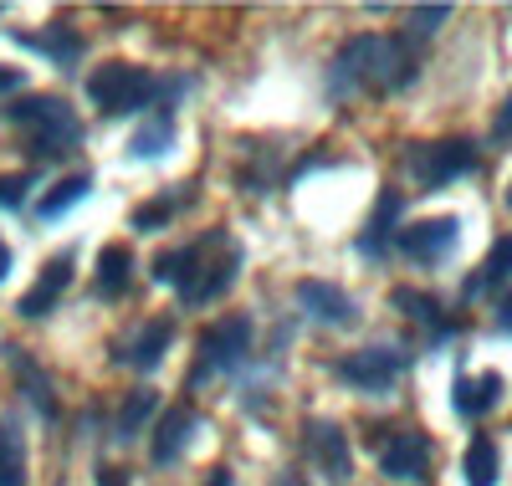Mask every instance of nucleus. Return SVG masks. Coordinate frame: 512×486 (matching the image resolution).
Returning <instances> with one entry per match:
<instances>
[{"label": "nucleus", "mask_w": 512, "mask_h": 486, "mask_svg": "<svg viewBox=\"0 0 512 486\" xmlns=\"http://www.w3.org/2000/svg\"><path fill=\"white\" fill-rule=\"evenodd\" d=\"M456 241H461V220H456V215L420 220V226H405V231L395 236V246H400L410 261H420V267H441V261L456 251Z\"/></svg>", "instance_id": "obj_8"}, {"label": "nucleus", "mask_w": 512, "mask_h": 486, "mask_svg": "<svg viewBox=\"0 0 512 486\" xmlns=\"http://www.w3.org/2000/svg\"><path fill=\"white\" fill-rule=\"evenodd\" d=\"M195 425H200V415H195L190 405L169 410V415H164V425H159V435H154V466L180 461V451L190 446V430H195Z\"/></svg>", "instance_id": "obj_17"}, {"label": "nucleus", "mask_w": 512, "mask_h": 486, "mask_svg": "<svg viewBox=\"0 0 512 486\" xmlns=\"http://www.w3.org/2000/svg\"><path fill=\"white\" fill-rule=\"evenodd\" d=\"M303 446H308V456L323 466V476H333V481H349V476H354L349 435L338 430L333 420H303Z\"/></svg>", "instance_id": "obj_9"}, {"label": "nucleus", "mask_w": 512, "mask_h": 486, "mask_svg": "<svg viewBox=\"0 0 512 486\" xmlns=\"http://www.w3.org/2000/svg\"><path fill=\"white\" fill-rule=\"evenodd\" d=\"M31 190V174H0V210H21Z\"/></svg>", "instance_id": "obj_29"}, {"label": "nucleus", "mask_w": 512, "mask_h": 486, "mask_svg": "<svg viewBox=\"0 0 512 486\" xmlns=\"http://www.w3.org/2000/svg\"><path fill=\"white\" fill-rule=\"evenodd\" d=\"M185 200H190V195H164V200H154V205L134 210V231H154V226H164V220L175 215V210H180Z\"/></svg>", "instance_id": "obj_27"}, {"label": "nucleus", "mask_w": 512, "mask_h": 486, "mask_svg": "<svg viewBox=\"0 0 512 486\" xmlns=\"http://www.w3.org/2000/svg\"><path fill=\"white\" fill-rule=\"evenodd\" d=\"M98 486H128L118 466H98Z\"/></svg>", "instance_id": "obj_31"}, {"label": "nucleus", "mask_w": 512, "mask_h": 486, "mask_svg": "<svg viewBox=\"0 0 512 486\" xmlns=\"http://www.w3.org/2000/svg\"><path fill=\"white\" fill-rule=\"evenodd\" d=\"M169 149H175V113H169V103H159L139 123V134H134V144H128V154H134V159H159Z\"/></svg>", "instance_id": "obj_16"}, {"label": "nucleus", "mask_w": 512, "mask_h": 486, "mask_svg": "<svg viewBox=\"0 0 512 486\" xmlns=\"http://www.w3.org/2000/svg\"><path fill=\"white\" fill-rule=\"evenodd\" d=\"M451 394H456V415L461 420H482L492 405H497V394H502V374H456V384H451Z\"/></svg>", "instance_id": "obj_14"}, {"label": "nucleus", "mask_w": 512, "mask_h": 486, "mask_svg": "<svg viewBox=\"0 0 512 486\" xmlns=\"http://www.w3.org/2000/svg\"><path fill=\"white\" fill-rule=\"evenodd\" d=\"M16 41H21V47H31V52H41V57H52L57 67H67V62H77V57H82V36H77V31H62V26H52L47 36H36V31H16Z\"/></svg>", "instance_id": "obj_22"}, {"label": "nucleus", "mask_w": 512, "mask_h": 486, "mask_svg": "<svg viewBox=\"0 0 512 486\" xmlns=\"http://www.w3.org/2000/svg\"><path fill=\"white\" fill-rule=\"evenodd\" d=\"M400 195L395 190H384L379 200H374V215L364 220V231H359V256H369V261H379L384 251H390V231H395V220H400Z\"/></svg>", "instance_id": "obj_13"}, {"label": "nucleus", "mask_w": 512, "mask_h": 486, "mask_svg": "<svg viewBox=\"0 0 512 486\" xmlns=\"http://www.w3.org/2000/svg\"><path fill=\"white\" fill-rule=\"evenodd\" d=\"M497 328H502V333H512V292H507V297H502V307H497Z\"/></svg>", "instance_id": "obj_33"}, {"label": "nucleus", "mask_w": 512, "mask_h": 486, "mask_svg": "<svg viewBox=\"0 0 512 486\" xmlns=\"http://www.w3.org/2000/svg\"><path fill=\"white\" fill-rule=\"evenodd\" d=\"M405 369H410V353H405V348H384V343L359 348V353H349V359H338V364H333L338 379L354 384V389H369V394L390 389Z\"/></svg>", "instance_id": "obj_7"}, {"label": "nucleus", "mask_w": 512, "mask_h": 486, "mask_svg": "<svg viewBox=\"0 0 512 486\" xmlns=\"http://www.w3.org/2000/svg\"><path fill=\"white\" fill-rule=\"evenodd\" d=\"M236 267H241V251L226 241V231H205V236L190 241V246L159 251V256H154V282L175 287L180 302L200 307V302H216L221 292H231Z\"/></svg>", "instance_id": "obj_1"}, {"label": "nucleus", "mask_w": 512, "mask_h": 486, "mask_svg": "<svg viewBox=\"0 0 512 486\" xmlns=\"http://www.w3.org/2000/svg\"><path fill=\"white\" fill-rule=\"evenodd\" d=\"M154 410H159V394H154V389H134V394L123 400V410H118V440H134Z\"/></svg>", "instance_id": "obj_26"}, {"label": "nucleus", "mask_w": 512, "mask_h": 486, "mask_svg": "<svg viewBox=\"0 0 512 486\" xmlns=\"http://www.w3.org/2000/svg\"><path fill=\"white\" fill-rule=\"evenodd\" d=\"M205 486H231V471L226 466H216V471H210V481Z\"/></svg>", "instance_id": "obj_34"}, {"label": "nucleus", "mask_w": 512, "mask_h": 486, "mask_svg": "<svg viewBox=\"0 0 512 486\" xmlns=\"http://www.w3.org/2000/svg\"><path fill=\"white\" fill-rule=\"evenodd\" d=\"M246 353H251V318L231 313L226 323L205 328V338H200V359H195V369H190V384L210 379L216 369H236Z\"/></svg>", "instance_id": "obj_6"}, {"label": "nucleus", "mask_w": 512, "mask_h": 486, "mask_svg": "<svg viewBox=\"0 0 512 486\" xmlns=\"http://www.w3.org/2000/svg\"><path fill=\"white\" fill-rule=\"evenodd\" d=\"M88 98L108 113V118H123L154 98V77L134 62H103L93 77H88Z\"/></svg>", "instance_id": "obj_5"}, {"label": "nucleus", "mask_w": 512, "mask_h": 486, "mask_svg": "<svg viewBox=\"0 0 512 486\" xmlns=\"http://www.w3.org/2000/svg\"><path fill=\"white\" fill-rule=\"evenodd\" d=\"M446 16H451V6H415V11H410V31H405V36H410V41L436 36Z\"/></svg>", "instance_id": "obj_28"}, {"label": "nucleus", "mask_w": 512, "mask_h": 486, "mask_svg": "<svg viewBox=\"0 0 512 486\" xmlns=\"http://www.w3.org/2000/svg\"><path fill=\"white\" fill-rule=\"evenodd\" d=\"M72 287V251H62V256H52L47 267H41V277H36V287L21 297V307L16 313L21 318H47L52 307L62 302V292Z\"/></svg>", "instance_id": "obj_12"}, {"label": "nucleus", "mask_w": 512, "mask_h": 486, "mask_svg": "<svg viewBox=\"0 0 512 486\" xmlns=\"http://www.w3.org/2000/svg\"><path fill=\"white\" fill-rule=\"evenodd\" d=\"M88 190H93V174H67V180H57V185H52V195L36 205V215L52 226V220H62V215H67L82 195H88Z\"/></svg>", "instance_id": "obj_23"}, {"label": "nucleus", "mask_w": 512, "mask_h": 486, "mask_svg": "<svg viewBox=\"0 0 512 486\" xmlns=\"http://www.w3.org/2000/svg\"><path fill=\"white\" fill-rule=\"evenodd\" d=\"M497 471H502L497 440H492V435H472V446H466V456H461L466 486H497Z\"/></svg>", "instance_id": "obj_21"}, {"label": "nucleus", "mask_w": 512, "mask_h": 486, "mask_svg": "<svg viewBox=\"0 0 512 486\" xmlns=\"http://www.w3.org/2000/svg\"><path fill=\"white\" fill-rule=\"evenodd\" d=\"M420 67V41L410 36H354L333 57V93H395Z\"/></svg>", "instance_id": "obj_2"}, {"label": "nucleus", "mask_w": 512, "mask_h": 486, "mask_svg": "<svg viewBox=\"0 0 512 486\" xmlns=\"http://www.w3.org/2000/svg\"><path fill=\"white\" fill-rule=\"evenodd\" d=\"M292 297H297V307H303V313H313L318 323H333V328H354V323H359V302H354L344 287H333V282H297Z\"/></svg>", "instance_id": "obj_10"}, {"label": "nucleus", "mask_w": 512, "mask_h": 486, "mask_svg": "<svg viewBox=\"0 0 512 486\" xmlns=\"http://www.w3.org/2000/svg\"><path fill=\"white\" fill-rule=\"evenodd\" d=\"M11 369H16V379L26 384V394H31V405L41 410V415H57V405H52V384H47V374H41L31 359H26V353H11Z\"/></svg>", "instance_id": "obj_25"}, {"label": "nucleus", "mask_w": 512, "mask_h": 486, "mask_svg": "<svg viewBox=\"0 0 512 486\" xmlns=\"http://www.w3.org/2000/svg\"><path fill=\"white\" fill-rule=\"evenodd\" d=\"M390 302L400 307V313H410L415 323H431L441 338L451 333V323L441 318V302H436V297H425V292H415V287H395V292H390Z\"/></svg>", "instance_id": "obj_24"}, {"label": "nucleus", "mask_w": 512, "mask_h": 486, "mask_svg": "<svg viewBox=\"0 0 512 486\" xmlns=\"http://www.w3.org/2000/svg\"><path fill=\"white\" fill-rule=\"evenodd\" d=\"M128 282H134V251L128 246H103V256H98V297L118 302L128 292Z\"/></svg>", "instance_id": "obj_19"}, {"label": "nucleus", "mask_w": 512, "mask_h": 486, "mask_svg": "<svg viewBox=\"0 0 512 486\" xmlns=\"http://www.w3.org/2000/svg\"><path fill=\"white\" fill-rule=\"evenodd\" d=\"M6 272H11V246L0 241V282H6Z\"/></svg>", "instance_id": "obj_35"}, {"label": "nucleus", "mask_w": 512, "mask_h": 486, "mask_svg": "<svg viewBox=\"0 0 512 486\" xmlns=\"http://www.w3.org/2000/svg\"><path fill=\"white\" fill-rule=\"evenodd\" d=\"M405 169L410 180L420 190H446L456 180H466V174L477 169V149L466 139H436V144H410L405 154Z\"/></svg>", "instance_id": "obj_4"}, {"label": "nucleus", "mask_w": 512, "mask_h": 486, "mask_svg": "<svg viewBox=\"0 0 512 486\" xmlns=\"http://www.w3.org/2000/svg\"><path fill=\"white\" fill-rule=\"evenodd\" d=\"M379 466H384V476H395V481H420L425 466H431V435L400 430L390 446L379 451Z\"/></svg>", "instance_id": "obj_11"}, {"label": "nucleus", "mask_w": 512, "mask_h": 486, "mask_svg": "<svg viewBox=\"0 0 512 486\" xmlns=\"http://www.w3.org/2000/svg\"><path fill=\"white\" fill-rule=\"evenodd\" d=\"M492 139H497V144H507V139H512V98H507V103H502V113H497Z\"/></svg>", "instance_id": "obj_30"}, {"label": "nucleus", "mask_w": 512, "mask_h": 486, "mask_svg": "<svg viewBox=\"0 0 512 486\" xmlns=\"http://www.w3.org/2000/svg\"><path fill=\"white\" fill-rule=\"evenodd\" d=\"M21 87V72L16 67H0V93H16Z\"/></svg>", "instance_id": "obj_32"}, {"label": "nucleus", "mask_w": 512, "mask_h": 486, "mask_svg": "<svg viewBox=\"0 0 512 486\" xmlns=\"http://www.w3.org/2000/svg\"><path fill=\"white\" fill-rule=\"evenodd\" d=\"M0 113H6V123H21V128H26V144H31V154H36V159L72 154V149H77V139H82L77 113H72L62 98H52V93H26L21 103L0 108Z\"/></svg>", "instance_id": "obj_3"}, {"label": "nucleus", "mask_w": 512, "mask_h": 486, "mask_svg": "<svg viewBox=\"0 0 512 486\" xmlns=\"http://www.w3.org/2000/svg\"><path fill=\"white\" fill-rule=\"evenodd\" d=\"M0 486H26V440L16 415L0 420Z\"/></svg>", "instance_id": "obj_20"}, {"label": "nucleus", "mask_w": 512, "mask_h": 486, "mask_svg": "<svg viewBox=\"0 0 512 486\" xmlns=\"http://www.w3.org/2000/svg\"><path fill=\"white\" fill-rule=\"evenodd\" d=\"M169 343H175V323H169V318H154V323L139 328V338L128 343L118 359H123L128 369H154V364L164 359V348H169Z\"/></svg>", "instance_id": "obj_15"}, {"label": "nucleus", "mask_w": 512, "mask_h": 486, "mask_svg": "<svg viewBox=\"0 0 512 486\" xmlns=\"http://www.w3.org/2000/svg\"><path fill=\"white\" fill-rule=\"evenodd\" d=\"M512 277V236H502L492 251H487V261L477 267V277H466V287H461V297L466 302H477V297H487V292H497L502 282Z\"/></svg>", "instance_id": "obj_18"}, {"label": "nucleus", "mask_w": 512, "mask_h": 486, "mask_svg": "<svg viewBox=\"0 0 512 486\" xmlns=\"http://www.w3.org/2000/svg\"><path fill=\"white\" fill-rule=\"evenodd\" d=\"M272 486H308V481H303V476H277Z\"/></svg>", "instance_id": "obj_36"}, {"label": "nucleus", "mask_w": 512, "mask_h": 486, "mask_svg": "<svg viewBox=\"0 0 512 486\" xmlns=\"http://www.w3.org/2000/svg\"><path fill=\"white\" fill-rule=\"evenodd\" d=\"M507 210H512V185H507Z\"/></svg>", "instance_id": "obj_37"}]
</instances>
